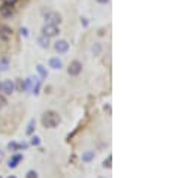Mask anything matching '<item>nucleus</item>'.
<instances>
[{"label":"nucleus","instance_id":"nucleus-1","mask_svg":"<svg viewBox=\"0 0 193 178\" xmlns=\"http://www.w3.org/2000/svg\"><path fill=\"white\" fill-rule=\"evenodd\" d=\"M58 123H60V117H58V114H55V112H53V111L45 112L44 117H42V124H44L45 127H48V129L55 127Z\"/></svg>","mask_w":193,"mask_h":178},{"label":"nucleus","instance_id":"nucleus-2","mask_svg":"<svg viewBox=\"0 0 193 178\" xmlns=\"http://www.w3.org/2000/svg\"><path fill=\"white\" fill-rule=\"evenodd\" d=\"M42 32H44V36H47V38H53V36H57L58 35V29H57V26H54V24H47L44 29H42Z\"/></svg>","mask_w":193,"mask_h":178},{"label":"nucleus","instance_id":"nucleus-3","mask_svg":"<svg viewBox=\"0 0 193 178\" xmlns=\"http://www.w3.org/2000/svg\"><path fill=\"white\" fill-rule=\"evenodd\" d=\"M81 70H82V64H81L78 60L72 61V63H70V66H69V69H67L69 75H72V76H76V75H79V73H81Z\"/></svg>","mask_w":193,"mask_h":178},{"label":"nucleus","instance_id":"nucleus-4","mask_svg":"<svg viewBox=\"0 0 193 178\" xmlns=\"http://www.w3.org/2000/svg\"><path fill=\"white\" fill-rule=\"evenodd\" d=\"M54 48H55V51H57V52L63 54V52H66V51L69 49V44H67L66 41H58V42H55Z\"/></svg>","mask_w":193,"mask_h":178},{"label":"nucleus","instance_id":"nucleus-5","mask_svg":"<svg viewBox=\"0 0 193 178\" xmlns=\"http://www.w3.org/2000/svg\"><path fill=\"white\" fill-rule=\"evenodd\" d=\"M2 90H3L6 95H11V93H14V82H12L11 79L5 81V82L2 84Z\"/></svg>","mask_w":193,"mask_h":178},{"label":"nucleus","instance_id":"nucleus-6","mask_svg":"<svg viewBox=\"0 0 193 178\" xmlns=\"http://www.w3.org/2000/svg\"><path fill=\"white\" fill-rule=\"evenodd\" d=\"M50 67H53V69H61V66H63V63H61V60L58 58V57H53V58H50Z\"/></svg>","mask_w":193,"mask_h":178},{"label":"nucleus","instance_id":"nucleus-7","mask_svg":"<svg viewBox=\"0 0 193 178\" xmlns=\"http://www.w3.org/2000/svg\"><path fill=\"white\" fill-rule=\"evenodd\" d=\"M0 12H2V15H3L5 18H9V17L12 15V8H11L9 5H3L2 8H0Z\"/></svg>","mask_w":193,"mask_h":178},{"label":"nucleus","instance_id":"nucleus-8","mask_svg":"<svg viewBox=\"0 0 193 178\" xmlns=\"http://www.w3.org/2000/svg\"><path fill=\"white\" fill-rule=\"evenodd\" d=\"M61 20H60V15L58 14H55V12H51L50 14V18H48V24H58Z\"/></svg>","mask_w":193,"mask_h":178},{"label":"nucleus","instance_id":"nucleus-9","mask_svg":"<svg viewBox=\"0 0 193 178\" xmlns=\"http://www.w3.org/2000/svg\"><path fill=\"white\" fill-rule=\"evenodd\" d=\"M81 159H82V162H84V163L91 162V160L94 159V151H85V153H82Z\"/></svg>","mask_w":193,"mask_h":178},{"label":"nucleus","instance_id":"nucleus-10","mask_svg":"<svg viewBox=\"0 0 193 178\" xmlns=\"http://www.w3.org/2000/svg\"><path fill=\"white\" fill-rule=\"evenodd\" d=\"M11 35H12V30L11 29H8V27H2V29H0V38H2V39H8V38H11Z\"/></svg>","mask_w":193,"mask_h":178},{"label":"nucleus","instance_id":"nucleus-11","mask_svg":"<svg viewBox=\"0 0 193 178\" xmlns=\"http://www.w3.org/2000/svg\"><path fill=\"white\" fill-rule=\"evenodd\" d=\"M21 159H23V156H20V154H17V156H14V157H12V159L9 160V163H8V166H9V168H12V169H14V168H17V165H18V162H20Z\"/></svg>","mask_w":193,"mask_h":178},{"label":"nucleus","instance_id":"nucleus-12","mask_svg":"<svg viewBox=\"0 0 193 178\" xmlns=\"http://www.w3.org/2000/svg\"><path fill=\"white\" fill-rule=\"evenodd\" d=\"M8 67H9V60L6 57H2L0 58V72L8 70Z\"/></svg>","mask_w":193,"mask_h":178},{"label":"nucleus","instance_id":"nucleus-13","mask_svg":"<svg viewBox=\"0 0 193 178\" xmlns=\"http://www.w3.org/2000/svg\"><path fill=\"white\" fill-rule=\"evenodd\" d=\"M39 44H41V47H42V48H48V47H50V41H48V38H47V36L39 38Z\"/></svg>","mask_w":193,"mask_h":178},{"label":"nucleus","instance_id":"nucleus-14","mask_svg":"<svg viewBox=\"0 0 193 178\" xmlns=\"http://www.w3.org/2000/svg\"><path fill=\"white\" fill-rule=\"evenodd\" d=\"M33 129H35V120H30V123H29V126H27L26 133H27V135H30V133L33 132Z\"/></svg>","mask_w":193,"mask_h":178},{"label":"nucleus","instance_id":"nucleus-15","mask_svg":"<svg viewBox=\"0 0 193 178\" xmlns=\"http://www.w3.org/2000/svg\"><path fill=\"white\" fill-rule=\"evenodd\" d=\"M8 148H9V150H14V151H15V150L21 148V145H18V144H15V142H9V144H8Z\"/></svg>","mask_w":193,"mask_h":178},{"label":"nucleus","instance_id":"nucleus-16","mask_svg":"<svg viewBox=\"0 0 193 178\" xmlns=\"http://www.w3.org/2000/svg\"><path fill=\"white\" fill-rule=\"evenodd\" d=\"M101 49H102V47H101L99 44H96V45L93 47V52H94V54H99V52H101Z\"/></svg>","mask_w":193,"mask_h":178},{"label":"nucleus","instance_id":"nucleus-17","mask_svg":"<svg viewBox=\"0 0 193 178\" xmlns=\"http://www.w3.org/2000/svg\"><path fill=\"white\" fill-rule=\"evenodd\" d=\"M39 144H41V139L38 136H33L32 138V145H39Z\"/></svg>","mask_w":193,"mask_h":178},{"label":"nucleus","instance_id":"nucleus-18","mask_svg":"<svg viewBox=\"0 0 193 178\" xmlns=\"http://www.w3.org/2000/svg\"><path fill=\"white\" fill-rule=\"evenodd\" d=\"M26 178H38V174L35 171H30V172H27V177Z\"/></svg>","mask_w":193,"mask_h":178},{"label":"nucleus","instance_id":"nucleus-19","mask_svg":"<svg viewBox=\"0 0 193 178\" xmlns=\"http://www.w3.org/2000/svg\"><path fill=\"white\" fill-rule=\"evenodd\" d=\"M38 70H39V73L42 75V78H45V76H47V72L44 70V67H42V66H38Z\"/></svg>","mask_w":193,"mask_h":178},{"label":"nucleus","instance_id":"nucleus-20","mask_svg":"<svg viewBox=\"0 0 193 178\" xmlns=\"http://www.w3.org/2000/svg\"><path fill=\"white\" fill-rule=\"evenodd\" d=\"M5 103H6V100H5L3 97H0V106H3Z\"/></svg>","mask_w":193,"mask_h":178},{"label":"nucleus","instance_id":"nucleus-21","mask_svg":"<svg viewBox=\"0 0 193 178\" xmlns=\"http://www.w3.org/2000/svg\"><path fill=\"white\" fill-rule=\"evenodd\" d=\"M21 35L27 36V35H29V33H27V29H21Z\"/></svg>","mask_w":193,"mask_h":178},{"label":"nucleus","instance_id":"nucleus-22","mask_svg":"<svg viewBox=\"0 0 193 178\" xmlns=\"http://www.w3.org/2000/svg\"><path fill=\"white\" fill-rule=\"evenodd\" d=\"M109 162H111V157H108V160H105V163H104V165H105V166H109V165H111Z\"/></svg>","mask_w":193,"mask_h":178},{"label":"nucleus","instance_id":"nucleus-23","mask_svg":"<svg viewBox=\"0 0 193 178\" xmlns=\"http://www.w3.org/2000/svg\"><path fill=\"white\" fill-rule=\"evenodd\" d=\"M98 2H99V3H104V5H105V3H108V2H109V0H98Z\"/></svg>","mask_w":193,"mask_h":178},{"label":"nucleus","instance_id":"nucleus-24","mask_svg":"<svg viewBox=\"0 0 193 178\" xmlns=\"http://www.w3.org/2000/svg\"><path fill=\"white\" fill-rule=\"evenodd\" d=\"M3 160V151H0V162Z\"/></svg>","mask_w":193,"mask_h":178},{"label":"nucleus","instance_id":"nucleus-25","mask_svg":"<svg viewBox=\"0 0 193 178\" xmlns=\"http://www.w3.org/2000/svg\"><path fill=\"white\" fill-rule=\"evenodd\" d=\"M0 90H2V84H0Z\"/></svg>","mask_w":193,"mask_h":178},{"label":"nucleus","instance_id":"nucleus-26","mask_svg":"<svg viewBox=\"0 0 193 178\" xmlns=\"http://www.w3.org/2000/svg\"><path fill=\"white\" fill-rule=\"evenodd\" d=\"M9 178H15V177H9Z\"/></svg>","mask_w":193,"mask_h":178}]
</instances>
